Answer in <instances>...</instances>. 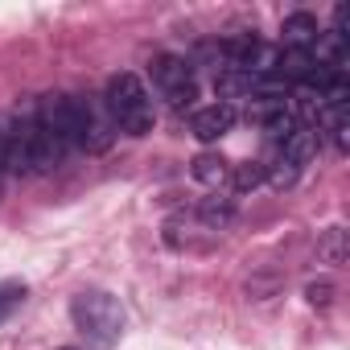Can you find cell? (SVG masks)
<instances>
[{
	"instance_id": "obj_11",
	"label": "cell",
	"mask_w": 350,
	"mask_h": 350,
	"mask_svg": "<svg viewBox=\"0 0 350 350\" xmlns=\"http://www.w3.org/2000/svg\"><path fill=\"white\" fill-rule=\"evenodd\" d=\"M198 219H202L206 227L223 231V227H231V219H235V202H231V198H206V202L198 206Z\"/></svg>"
},
{
	"instance_id": "obj_17",
	"label": "cell",
	"mask_w": 350,
	"mask_h": 350,
	"mask_svg": "<svg viewBox=\"0 0 350 350\" xmlns=\"http://www.w3.org/2000/svg\"><path fill=\"white\" fill-rule=\"evenodd\" d=\"M305 297H309V305H329V301H334V284H329V280H313V284L305 288Z\"/></svg>"
},
{
	"instance_id": "obj_15",
	"label": "cell",
	"mask_w": 350,
	"mask_h": 350,
	"mask_svg": "<svg viewBox=\"0 0 350 350\" xmlns=\"http://www.w3.org/2000/svg\"><path fill=\"white\" fill-rule=\"evenodd\" d=\"M21 301H25V284H0V321H9Z\"/></svg>"
},
{
	"instance_id": "obj_6",
	"label": "cell",
	"mask_w": 350,
	"mask_h": 350,
	"mask_svg": "<svg viewBox=\"0 0 350 350\" xmlns=\"http://www.w3.org/2000/svg\"><path fill=\"white\" fill-rule=\"evenodd\" d=\"M235 128V107L231 103H211V107H198L194 111V120H190V132L198 136V140H223L227 132Z\"/></svg>"
},
{
	"instance_id": "obj_12",
	"label": "cell",
	"mask_w": 350,
	"mask_h": 350,
	"mask_svg": "<svg viewBox=\"0 0 350 350\" xmlns=\"http://www.w3.org/2000/svg\"><path fill=\"white\" fill-rule=\"evenodd\" d=\"M260 124H264V132H268L272 140H288V136L301 128V124L293 120V111H288V107H276V111H268Z\"/></svg>"
},
{
	"instance_id": "obj_4",
	"label": "cell",
	"mask_w": 350,
	"mask_h": 350,
	"mask_svg": "<svg viewBox=\"0 0 350 350\" xmlns=\"http://www.w3.org/2000/svg\"><path fill=\"white\" fill-rule=\"evenodd\" d=\"M152 87L161 91V99L169 107H178V111H186L198 99V83H194L190 62L186 58H173V54H161L152 62Z\"/></svg>"
},
{
	"instance_id": "obj_16",
	"label": "cell",
	"mask_w": 350,
	"mask_h": 350,
	"mask_svg": "<svg viewBox=\"0 0 350 350\" xmlns=\"http://www.w3.org/2000/svg\"><path fill=\"white\" fill-rule=\"evenodd\" d=\"M297 173H301L297 165H288V161H276V169L268 173V182H272L276 190H284V186H293V182H297Z\"/></svg>"
},
{
	"instance_id": "obj_18",
	"label": "cell",
	"mask_w": 350,
	"mask_h": 350,
	"mask_svg": "<svg viewBox=\"0 0 350 350\" xmlns=\"http://www.w3.org/2000/svg\"><path fill=\"white\" fill-rule=\"evenodd\" d=\"M0 178H5V144H0Z\"/></svg>"
},
{
	"instance_id": "obj_7",
	"label": "cell",
	"mask_w": 350,
	"mask_h": 350,
	"mask_svg": "<svg viewBox=\"0 0 350 350\" xmlns=\"http://www.w3.org/2000/svg\"><path fill=\"white\" fill-rule=\"evenodd\" d=\"M317 148H321V132L317 128H297L288 140H280V161H288V165H305V161H313L317 157Z\"/></svg>"
},
{
	"instance_id": "obj_10",
	"label": "cell",
	"mask_w": 350,
	"mask_h": 350,
	"mask_svg": "<svg viewBox=\"0 0 350 350\" xmlns=\"http://www.w3.org/2000/svg\"><path fill=\"white\" fill-rule=\"evenodd\" d=\"M190 173H194L202 186H219V182L227 178V161H223L219 152H198V157L190 161Z\"/></svg>"
},
{
	"instance_id": "obj_3",
	"label": "cell",
	"mask_w": 350,
	"mask_h": 350,
	"mask_svg": "<svg viewBox=\"0 0 350 350\" xmlns=\"http://www.w3.org/2000/svg\"><path fill=\"white\" fill-rule=\"evenodd\" d=\"M103 103H107L111 124H116L120 132H128V136H148L152 124H157L152 95H148V87L140 83V75H132V70H120V75L107 79Z\"/></svg>"
},
{
	"instance_id": "obj_9",
	"label": "cell",
	"mask_w": 350,
	"mask_h": 350,
	"mask_svg": "<svg viewBox=\"0 0 350 350\" xmlns=\"http://www.w3.org/2000/svg\"><path fill=\"white\" fill-rule=\"evenodd\" d=\"M317 17L313 13H293L284 17V46H297V50H309L317 42Z\"/></svg>"
},
{
	"instance_id": "obj_1",
	"label": "cell",
	"mask_w": 350,
	"mask_h": 350,
	"mask_svg": "<svg viewBox=\"0 0 350 350\" xmlns=\"http://www.w3.org/2000/svg\"><path fill=\"white\" fill-rule=\"evenodd\" d=\"M0 144H5V173H17V178H33V173H50L54 165H62L66 144L42 124L38 107H25L9 120V128L0 132Z\"/></svg>"
},
{
	"instance_id": "obj_14",
	"label": "cell",
	"mask_w": 350,
	"mask_h": 350,
	"mask_svg": "<svg viewBox=\"0 0 350 350\" xmlns=\"http://www.w3.org/2000/svg\"><path fill=\"white\" fill-rule=\"evenodd\" d=\"M260 182H264V165L247 161V165H239V169H235V182H231V186H235V194H243V190H256Z\"/></svg>"
},
{
	"instance_id": "obj_8",
	"label": "cell",
	"mask_w": 350,
	"mask_h": 350,
	"mask_svg": "<svg viewBox=\"0 0 350 350\" xmlns=\"http://www.w3.org/2000/svg\"><path fill=\"white\" fill-rule=\"evenodd\" d=\"M309 75H313V54H309V50H297V46H284L280 58H276V79H280V83H301V87H305Z\"/></svg>"
},
{
	"instance_id": "obj_13",
	"label": "cell",
	"mask_w": 350,
	"mask_h": 350,
	"mask_svg": "<svg viewBox=\"0 0 350 350\" xmlns=\"http://www.w3.org/2000/svg\"><path fill=\"white\" fill-rule=\"evenodd\" d=\"M317 256H321L325 264H342V260H346V231H342V227H329V231L321 235V243H317Z\"/></svg>"
},
{
	"instance_id": "obj_5",
	"label": "cell",
	"mask_w": 350,
	"mask_h": 350,
	"mask_svg": "<svg viewBox=\"0 0 350 350\" xmlns=\"http://www.w3.org/2000/svg\"><path fill=\"white\" fill-rule=\"evenodd\" d=\"M107 144H111V132H107V124L99 120L95 103H91V99H79V95H70V148L103 152Z\"/></svg>"
},
{
	"instance_id": "obj_2",
	"label": "cell",
	"mask_w": 350,
	"mask_h": 350,
	"mask_svg": "<svg viewBox=\"0 0 350 350\" xmlns=\"http://www.w3.org/2000/svg\"><path fill=\"white\" fill-rule=\"evenodd\" d=\"M70 317H75V329L99 346V350H111L120 338H124V325H128V313L120 305V297L103 293V288H87L70 301Z\"/></svg>"
}]
</instances>
